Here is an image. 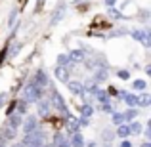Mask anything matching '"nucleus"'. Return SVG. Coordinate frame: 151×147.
<instances>
[{
  "label": "nucleus",
  "mask_w": 151,
  "mask_h": 147,
  "mask_svg": "<svg viewBox=\"0 0 151 147\" xmlns=\"http://www.w3.org/2000/svg\"><path fill=\"white\" fill-rule=\"evenodd\" d=\"M109 15H111V17H121L122 19V15L119 14V11H115V10H109Z\"/></svg>",
  "instance_id": "obj_31"
},
{
  "label": "nucleus",
  "mask_w": 151,
  "mask_h": 147,
  "mask_svg": "<svg viewBox=\"0 0 151 147\" xmlns=\"http://www.w3.org/2000/svg\"><path fill=\"white\" fill-rule=\"evenodd\" d=\"M105 78H107V71H105V69H101L100 73L96 75V82H101V80H105Z\"/></svg>",
  "instance_id": "obj_26"
},
{
  "label": "nucleus",
  "mask_w": 151,
  "mask_h": 147,
  "mask_svg": "<svg viewBox=\"0 0 151 147\" xmlns=\"http://www.w3.org/2000/svg\"><path fill=\"white\" fill-rule=\"evenodd\" d=\"M33 82H35V84H37L40 90H42V88H46V86H48V75H46L42 69H38V71H37V75H35V80H33Z\"/></svg>",
  "instance_id": "obj_5"
},
{
  "label": "nucleus",
  "mask_w": 151,
  "mask_h": 147,
  "mask_svg": "<svg viewBox=\"0 0 151 147\" xmlns=\"http://www.w3.org/2000/svg\"><path fill=\"white\" fill-rule=\"evenodd\" d=\"M58 63H59V67H69V55H65V54H61V55H59V57H58Z\"/></svg>",
  "instance_id": "obj_21"
},
{
  "label": "nucleus",
  "mask_w": 151,
  "mask_h": 147,
  "mask_svg": "<svg viewBox=\"0 0 151 147\" xmlns=\"http://www.w3.org/2000/svg\"><path fill=\"white\" fill-rule=\"evenodd\" d=\"M128 128H130V134H140L142 132V124L140 122H130Z\"/></svg>",
  "instance_id": "obj_20"
},
{
  "label": "nucleus",
  "mask_w": 151,
  "mask_h": 147,
  "mask_svg": "<svg viewBox=\"0 0 151 147\" xmlns=\"http://www.w3.org/2000/svg\"><path fill=\"white\" fill-rule=\"evenodd\" d=\"M128 134H130V128L124 124V122H122V124H119V128H117V136L119 138H126Z\"/></svg>",
  "instance_id": "obj_19"
},
{
  "label": "nucleus",
  "mask_w": 151,
  "mask_h": 147,
  "mask_svg": "<svg viewBox=\"0 0 151 147\" xmlns=\"http://www.w3.org/2000/svg\"><path fill=\"white\" fill-rule=\"evenodd\" d=\"M121 147H132V143H130V141H122Z\"/></svg>",
  "instance_id": "obj_36"
},
{
  "label": "nucleus",
  "mask_w": 151,
  "mask_h": 147,
  "mask_svg": "<svg viewBox=\"0 0 151 147\" xmlns=\"http://www.w3.org/2000/svg\"><path fill=\"white\" fill-rule=\"evenodd\" d=\"M69 90L75 96H84V86L81 82H69Z\"/></svg>",
  "instance_id": "obj_13"
},
{
  "label": "nucleus",
  "mask_w": 151,
  "mask_h": 147,
  "mask_svg": "<svg viewBox=\"0 0 151 147\" xmlns=\"http://www.w3.org/2000/svg\"><path fill=\"white\" fill-rule=\"evenodd\" d=\"M15 15H17V11L12 10V11H10V21H8V23H10V27H14V23H15Z\"/></svg>",
  "instance_id": "obj_28"
},
{
  "label": "nucleus",
  "mask_w": 151,
  "mask_h": 147,
  "mask_svg": "<svg viewBox=\"0 0 151 147\" xmlns=\"http://www.w3.org/2000/svg\"><path fill=\"white\" fill-rule=\"evenodd\" d=\"M119 77L121 78H128L130 75H128V71H119Z\"/></svg>",
  "instance_id": "obj_32"
},
{
  "label": "nucleus",
  "mask_w": 151,
  "mask_h": 147,
  "mask_svg": "<svg viewBox=\"0 0 151 147\" xmlns=\"http://www.w3.org/2000/svg\"><path fill=\"white\" fill-rule=\"evenodd\" d=\"M151 103V96L149 94H142V96H138V105L140 107H149Z\"/></svg>",
  "instance_id": "obj_18"
},
{
  "label": "nucleus",
  "mask_w": 151,
  "mask_h": 147,
  "mask_svg": "<svg viewBox=\"0 0 151 147\" xmlns=\"http://www.w3.org/2000/svg\"><path fill=\"white\" fill-rule=\"evenodd\" d=\"M136 113H138V111H132V109H130V111H126V113H124V118H128V120H132V118L136 117Z\"/></svg>",
  "instance_id": "obj_29"
},
{
  "label": "nucleus",
  "mask_w": 151,
  "mask_h": 147,
  "mask_svg": "<svg viewBox=\"0 0 151 147\" xmlns=\"http://www.w3.org/2000/svg\"><path fill=\"white\" fill-rule=\"evenodd\" d=\"M4 101H6V94H0V107L4 105Z\"/></svg>",
  "instance_id": "obj_34"
},
{
  "label": "nucleus",
  "mask_w": 151,
  "mask_h": 147,
  "mask_svg": "<svg viewBox=\"0 0 151 147\" xmlns=\"http://www.w3.org/2000/svg\"><path fill=\"white\" fill-rule=\"evenodd\" d=\"M54 147H71V145H69V141L65 140V136H63L61 132H58L54 136Z\"/></svg>",
  "instance_id": "obj_11"
},
{
  "label": "nucleus",
  "mask_w": 151,
  "mask_h": 147,
  "mask_svg": "<svg viewBox=\"0 0 151 147\" xmlns=\"http://www.w3.org/2000/svg\"><path fill=\"white\" fill-rule=\"evenodd\" d=\"M52 103H54V107L63 115V117H69V109H67V105H65V101H63V98L59 96L58 92H52Z\"/></svg>",
  "instance_id": "obj_3"
},
{
  "label": "nucleus",
  "mask_w": 151,
  "mask_h": 147,
  "mask_svg": "<svg viewBox=\"0 0 151 147\" xmlns=\"http://www.w3.org/2000/svg\"><path fill=\"white\" fill-rule=\"evenodd\" d=\"M63 11H65V6H59V8H55V11H54V17H52V25H55V23L59 21V19L63 17Z\"/></svg>",
  "instance_id": "obj_17"
},
{
  "label": "nucleus",
  "mask_w": 151,
  "mask_h": 147,
  "mask_svg": "<svg viewBox=\"0 0 151 147\" xmlns=\"http://www.w3.org/2000/svg\"><path fill=\"white\" fill-rule=\"evenodd\" d=\"M55 78L59 82H69V67H55Z\"/></svg>",
  "instance_id": "obj_7"
},
{
  "label": "nucleus",
  "mask_w": 151,
  "mask_h": 147,
  "mask_svg": "<svg viewBox=\"0 0 151 147\" xmlns=\"http://www.w3.org/2000/svg\"><path fill=\"white\" fill-rule=\"evenodd\" d=\"M92 113H94V107L92 105H88V103H86V105H82V117H92Z\"/></svg>",
  "instance_id": "obj_22"
},
{
  "label": "nucleus",
  "mask_w": 151,
  "mask_h": 147,
  "mask_svg": "<svg viewBox=\"0 0 151 147\" xmlns=\"http://www.w3.org/2000/svg\"><path fill=\"white\" fill-rule=\"evenodd\" d=\"M69 145H71V147H84V138H82L78 132H75L73 136H71Z\"/></svg>",
  "instance_id": "obj_12"
},
{
  "label": "nucleus",
  "mask_w": 151,
  "mask_h": 147,
  "mask_svg": "<svg viewBox=\"0 0 151 147\" xmlns=\"http://www.w3.org/2000/svg\"><path fill=\"white\" fill-rule=\"evenodd\" d=\"M17 50H19V44H15L14 48H12V52H10V54H12V55H15V54H17Z\"/></svg>",
  "instance_id": "obj_33"
},
{
  "label": "nucleus",
  "mask_w": 151,
  "mask_h": 147,
  "mask_svg": "<svg viewBox=\"0 0 151 147\" xmlns=\"http://www.w3.org/2000/svg\"><path fill=\"white\" fill-rule=\"evenodd\" d=\"M17 109H19L17 113H19V115H23V113H25V109H27V103H25V101H21V103L17 105Z\"/></svg>",
  "instance_id": "obj_30"
},
{
  "label": "nucleus",
  "mask_w": 151,
  "mask_h": 147,
  "mask_svg": "<svg viewBox=\"0 0 151 147\" xmlns=\"http://www.w3.org/2000/svg\"><path fill=\"white\" fill-rule=\"evenodd\" d=\"M119 98H122V99H124V101L128 103L130 107H136V105H138V96H132V94L124 92V90H122V92L119 94Z\"/></svg>",
  "instance_id": "obj_9"
},
{
  "label": "nucleus",
  "mask_w": 151,
  "mask_h": 147,
  "mask_svg": "<svg viewBox=\"0 0 151 147\" xmlns=\"http://www.w3.org/2000/svg\"><path fill=\"white\" fill-rule=\"evenodd\" d=\"M126 120V118H124V113H115L113 115V122H115V124H122V122H124Z\"/></svg>",
  "instance_id": "obj_23"
},
{
  "label": "nucleus",
  "mask_w": 151,
  "mask_h": 147,
  "mask_svg": "<svg viewBox=\"0 0 151 147\" xmlns=\"http://www.w3.org/2000/svg\"><path fill=\"white\" fill-rule=\"evenodd\" d=\"M0 147H6V140L4 138H0Z\"/></svg>",
  "instance_id": "obj_37"
},
{
  "label": "nucleus",
  "mask_w": 151,
  "mask_h": 147,
  "mask_svg": "<svg viewBox=\"0 0 151 147\" xmlns=\"http://www.w3.org/2000/svg\"><path fill=\"white\" fill-rule=\"evenodd\" d=\"M145 80H134V90H145Z\"/></svg>",
  "instance_id": "obj_25"
},
{
  "label": "nucleus",
  "mask_w": 151,
  "mask_h": 147,
  "mask_svg": "<svg viewBox=\"0 0 151 147\" xmlns=\"http://www.w3.org/2000/svg\"><path fill=\"white\" fill-rule=\"evenodd\" d=\"M142 147H151V145H149V141H145V143H144V145H142Z\"/></svg>",
  "instance_id": "obj_39"
},
{
  "label": "nucleus",
  "mask_w": 151,
  "mask_h": 147,
  "mask_svg": "<svg viewBox=\"0 0 151 147\" xmlns=\"http://www.w3.org/2000/svg\"><path fill=\"white\" fill-rule=\"evenodd\" d=\"M35 130H38V120H37V117H29L23 122V132L31 134V132H35Z\"/></svg>",
  "instance_id": "obj_6"
},
{
  "label": "nucleus",
  "mask_w": 151,
  "mask_h": 147,
  "mask_svg": "<svg viewBox=\"0 0 151 147\" xmlns=\"http://www.w3.org/2000/svg\"><path fill=\"white\" fill-rule=\"evenodd\" d=\"M37 103H38V113H40L42 117L50 113V101H46V99H44V101H42V99H38Z\"/></svg>",
  "instance_id": "obj_16"
},
{
  "label": "nucleus",
  "mask_w": 151,
  "mask_h": 147,
  "mask_svg": "<svg viewBox=\"0 0 151 147\" xmlns=\"http://www.w3.org/2000/svg\"><path fill=\"white\" fill-rule=\"evenodd\" d=\"M96 98L100 99L101 103H105V101H109V98H107V94L103 92V90H96Z\"/></svg>",
  "instance_id": "obj_24"
},
{
  "label": "nucleus",
  "mask_w": 151,
  "mask_h": 147,
  "mask_svg": "<svg viewBox=\"0 0 151 147\" xmlns=\"http://www.w3.org/2000/svg\"><path fill=\"white\" fill-rule=\"evenodd\" d=\"M42 147H52V145H42Z\"/></svg>",
  "instance_id": "obj_40"
},
{
  "label": "nucleus",
  "mask_w": 151,
  "mask_h": 147,
  "mask_svg": "<svg viewBox=\"0 0 151 147\" xmlns=\"http://www.w3.org/2000/svg\"><path fill=\"white\" fill-rule=\"evenodd\" d=\"M8 126H10V128H19V126H21V115L19 113H15V115H12L10 113V118H8Z\"/></svg>",
  "instance_id": "obj_10"
},
{
  "label": "nucleus",
  "mask_w": 151,
  "mask_h": 147,
  "mask_svg": "<svg viewBox=\"0 0 151 147\" xmlns=\"http://www.w3.org/2000/svg\"><path fill=\"white\" fill-rule=\"evenodd\" d=\"M101 109H103V113H113V107H111V103H109V101L101 103Z\"/></svg>",
  "instance_id": "obj_27"
},
{
  "label": "nucleus",
  "mask_w": 151,
  "mask_h": 147,
  "mask_svg": "<svg viewBox=\"0 0 151 147\" xmlns=\"http://www.w3.org/2000/svg\"><path fill=\"white\" fill-rule=\"evenodd\" d=\"M0 138H4L6 141H12L15 138V130L14 128H10L8 124H4L2 126V130H0Z\"/></svg>",
  "instance_id": "obj_8"
},
{
  "label": "nucleus",
  "mask_w": 151,
  "mask_h": 147,
  "mask_svg": "<svg viewBox=\"0 0 151 147\" xmlns=\"http://www.w3.org/2000/svg\"><path fill=\"white\" fill-rule=\"evenodd\" d=\"M69 61H75V63L84 61V52H81V50H73V52L69 54Z\"/></svg>",
  "instance_id": "obj_15"
},
{
  "label": "nucleus",
  "mask_w": 151,
  "mask_h": 147,
  "mask_svg": "<svg viewBox=\"0 0 151 147\" xmlns=\"http://www.w3.org/2000/svg\"><path fill=\"white\" fill-rule=\"evenodd\" d=\"M115 2H117V0H105V4H107L109 8H113V6H115Z\"/></svg>",
  "instance_id": "obj_35"
},
{
  "label": "nucleus",
  "mask_w": 151,
  "mask_h": 147,
  "mask_svg": "<svg viewBox=\"0 0 151 147\" xmlns=\"http://www.w3.org/2000/svg\"><path fill=\"white\" fill-rule=\"evenodd\" d=\"M132 37L136 38V40H140L145 48H149V46H151V38H149L147 31H132Z\"/></svg>",
  "instance_id": "obj_4"
},
{
  "label": "nucleus",
  "mask_w": 151,
  "mask_h": 147,
  "mask_svg": "<svg viewBox=\"0 0 151 147\" xmlns=\"http://www.w3.org/2000/svg\"><path fill=\"white\" fill-rule=\"evenodd\" d=\"M67 118H69V122H67V130H69L71 134L78 132V128H81V124H78V118H73V117H71V115H69V117H67Z\"/></svg>",
  "instance_id": "obj_14"
},
{
  "label": "nucleus",
  "mask_w": 151,
  "mask_h": 147,
  "mask_svg": "<svg viewBox=\"0 0 151 147\" xmlns=\"http://www.w3.org/2000/svg\"><path fill=\"white\" fill-rule=\"evenodd\" d=\"M21 96H23V101H25V103H37L38 99L42 98V90L31 80V82H27V84L23 86Z\"/></svg>",
  "instance_id": "obj_1"
},
{
  "label": "nucleus",
  "mask_w": 151,
  "mask_h": 147,
  "mask_svg": "<svg viewBox=\"0 0 151 147\" xmlns=\"http://www.w3.org/2000/svg\"><path fill=\"white\" fill-rule=\"evenodd\" d=\"M44 145V132L42 130H35L31 134H25L23 147H42Z\"/></svg>",
  "instance_id": "obj_2"
},
{
  "label": "nucleus",
  "mask_w": 151,
  "mask_h": 147,
  "mask_svg": "<svg viewBox=\"0 0 151 147\" xmlns=\"http://www.w3.org/2000/svg\"><path fill=\"white\" fill-rule=\"evenodd\" d=\"M12 147H23V143H14Z\"/></svg>",
  "instance_id": "obj_38"
}]
</instances>
